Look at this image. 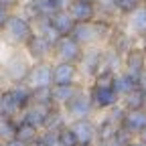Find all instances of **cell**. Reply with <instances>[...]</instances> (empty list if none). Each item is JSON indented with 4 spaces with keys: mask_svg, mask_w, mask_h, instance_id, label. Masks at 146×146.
Segmentation results:
<instances>
[{
    "mask_svg": "<svg viewBox=\"0 0 146 146\" xmlns=\"http://www.w3.org/2000/svg\"><path fill=\"white\" fill-rule=\"evenodd\" d=\"M2 35H4L6 43L16 45V47H25L27 41L35 35V29H33V23L25 14L12 12L10 18H8V23H6V27L2 29Z\"/></svg>",
    "mask_w": 146,
    "mask_h": 146,
    "instance_id": "1",
    "label": "cell"
},
{
    "mask_svg": "<svg viewBox=\"0 0 146 146\" xmlns=\"http://www.w3.org/2000/svg\"><path fill=\"white\" fill-rule=\"evenodd\" d=\"M83 55H85V47L79 45L71 35L67 36H59L53 45V57L57 61H63V63H75L79 65L83 61Z\"/></svg>",
    "mask_w": 146,
    "mask_h": 146,
    "instance_id": "2",
    "label": "cell"
},
{
    "mask_svg": "<svg viewBox=\"0 0 146 146\" xmlns=\"http://www.w3.org/2000/svg\"><path fill=\"white\" fill-rule=\"evenodd\" d=\"M29 69H31L29 57L18 55V53H12L10 57L4 61V65H2V73H4V77L8 79V85L25 83L27 75H29Z\"/></svg>",
    "mask_w": 146,
    "mask_h": 146,
    "instance_id": "3",
    "label": "cell"
},
{
    "mask_svg": "<svg viewBox=\"0 0 146 146\" xmlns=\"http://www.w3.org/2000/svg\"><path fill=\"white\" fill-rule=\"evenodd\" d=\"M31 89H41L53 85V65L49 61H35L29 69V75L25 81Z\"/></svg>",
    "mask_w": 146,
    "mask_h": 146,
    "instance_id": "4",
    "label": "cell"
},
{
    "mask_svg": "<svg viewBox=\"0 0 146 146\" xmlns=\"http://www.w3.org/2000/svg\"><path fill=\"white\" fill-rule=\"evenodd\" d=\"M63 108H65V112H67L73 120H85V118H89L91 112H94V104H91L89 91L79 89Z\"/></svg>",
    "mask_w": 146,
    "mask_h": 146,
    "instance_id": "5",
    "label": "cell"
},
{
    "mask_svg": "<svg viewBox=\"0 0 146 146\" xmlns=\"http://www.w3.org/2000/svg\"><path fill=\"white\" fill-rule=\"evenodd\" d=\"M89 98L91 104H94V110H110L122 102L120 94L114 87H96V85H89Z\"/></svg>",
    "mask_w": 146,
    "mask_h": 146,
    "instance_id": "6",
    "label": "cell"
},
{
    "mask_svg": "<svg viewBox=\"0 0 146 146\" xmlns=\"http://www.w3.org/2000/svg\"><path fill=\"white\" fill-rule=\"evenodd\" d=\"M53 41H49L47 36L39 35V33H35L31 39L27 41L25 45V51L29 55V59L33 61H47L49 55H53Z\"/></svg>",
    "mask_w": 146,
    "mask_h": 146,
    "instance_id": "7",
    "label": "cell"
},
{
    "mask_svg": "<svg viewBox=\"0 0 146 146\" xmlns=\"http://www.w3.org/2000/svg\"><path fill=\"white\" fill-rule=\"evenodd\" d=\"M79 83V65L75 63H53V85H77Z\"/></svg>",
    "mask_w": 146,
    "mask_h": 146,
    "instance_id": "8",
    "label": "cell"
},
{
    "mask_svg": "<svg viewBox=\"0 0 146 146\" xmlns=\"http://www.w3.org/2000/svg\"><path fill=\"white\" fill-rule=\"evenodd\" d=\"M69 126H71L73 134H75L79 146H94L96 144V140H98V128H96V124L91 122L89 118H85V120H73Z\"/></svg>",
    "mask_w": 146,
    "mask_h": 146,
    "instance_id": "9",
    "label": "cell"
},
{
    "mask_svg": "<svg viewBox=\"0 0 146 146\" xmlns=\"http://www.w3.org/2000/svg\"><path fill=\"white\" fill-rule=\"evenodd\" d=\"M67 10H69V14L73 16V21H75L77 25L94 23L98 18V6L89 4V2H83V0H71V2L67 4Z\"/></svg>",
    "mask_w": 146,
    "mask_h": 146,
    "instance_id": "10",
    "label": "cell"
},
{
    "mask_svg": "<svg viewBox=\"0 0 146 146\" xmlns=\"http://www.w3.org/2000/svg\"><path fill=\"white\" fill-rule=\"evenodd\" d=\"M144 67H146V51L142 47H132L124 57V71L130 73L132 77L140 79Z\"/></svg>",
    "mask_w": 146,
    "mask_h": 146,
    "instance_id": "11",
    "label": "cell"
},
{
    "mask_svg": "<svg viewBox=\"0 0 146 146\" xmlns=\"http://www.w3.org/2000/svg\"><path fill=\"white\" fill-rule=\"evenodd\" d=\"M57 108V106H55ZM53 108H47V106H39V104H31L25 112L18 116V120H25L33 126H36L39 130H45L47 126V120H49V114H51Z\"/></svg>",
    "mask_w": 146,
    "mask_h": 146,
    "instance_id": "12",
    "label": "cell"
},
{
    "mask_svg": "<svg viewBox=\"0 0 146 146\" xmlns=\"http://www.w3.org/2000/svg\"><path fill=\"white\" fill-rule=\"evenodd\" d=\"M49 25H51V29L57 33L59 36H67V35H71L73 33V29H75V21H73V16L69 14V10L67 8H61V10H57L53 16H49Z\"/></svg>",
    "mask_w": 146,
    "mask_h": 146,
    "instance_id": "13",
    "label": "cell"
},
{
    "mask_svg": "<svg viewBox=\"0 0 146 146\" xmlns=\"http://www.w3.org/2000/svg\"><path fill=\"white\" fill-rule=\"evenodd\" d=\"M122 128H126L132 136L140 134L146 128V110L144 108H136V110H126L124 118H122Z\"/></svg>",
    "mask_w": 146,
    "mask_h": 146,
    "instance_id": "14",
    "label": "cell"
},
{
    "mask_svg": "<svg viewBox=\"0 0 146 146\" xmlns=\"http://www.w3.org/2000/svg\"><path fill=\"white\" fill-rule=\"evenodd\" d=\"M21 114H23V108L18 106L16 98L12 96V89L10 87L0 89V116H2V118H14V120H18Z\"/></svg>",
    "mask_w": 146,
    "mask_h": 146,
    "instance_id": "15",
    "label": "cell"
},
{
    "mask_svg": "<svg viewBox=\"0 0 146 146\" xmlns=\"http://www.w3.org/2000/svg\"><path fill=\"white\" fill-rule=\"evenodd\" d=\"M126 25L128 33H132L136 36H146V6H138L134 12L126 16Z\"/></svg>",
    "mask_w": 146,
    "mask_h": 146,
    "instance_id": "16",
    "label": "cell"
},
{
    "mask_svg": "<svg viewBox=\"0 0 146 146\" xmlns=\"http://www.w3.org/2000/svg\"><path fill=\"white\" fill-rule=\"evenodd\" d=\"M130 45H132L130 33L122 31V29H114L112 36H110V49H112L116 55H120V57H126V53L132 49Z\"/></svg>",
    "mask_w": 146,
    "mask_h": 146,
    "instance_id": "17",
    "label": "cell"
},
{
    "mask_svg": "<svg viewBox=\"0 0 146 146\" xmlns=\"http://www.w3.org/2000/svg\"><path fill=\"white\" fill-rule=\"evenodd\" d=\"M39 136H41V130L36 126H33V124H29L25 120L16 122V136H14L16 140H21V142H25L29 146H35L36 140H39Z\"/></svg>",
    "mask_w": 146,
    "mask_h": 146,
    "instance_id": "18",
    "label": "cell"
},
{
    "mask_svg": "<svg viewBox=\"0 0 146 146\" xmlns=\"http://www.w3.org/2000/svg\"><path fill=\"white\" fill-rule=\"evenodd\" d=\"M81 89V85H51V96H53V104L55 106H65L73 96Z\"/></svg>",
    "mask_w": 146,
    "mask_h": 146,
    "instance_id": "19",
    "label": "cell"
},
{
    "mask_svg": "<svg viewBox=\"0 0 146 146\" xmlns=\"http://www.w3.org/2000/svg\"><path fill=\"white\" fill-rule=\"evenodd\" d=\"M138 87H140V85H138V79H136V77H132L130 73H126V71L116 73L114 89L120 94V98H124L126 94H130V91H134V89H138Z\"/></svg>",
    "mask_w": 146,
    "mask_h": 146,
    "instance_id": "20",
    "label": "cell"
},
{
    "mask_svg": "<svg viewBox=\"0 0 146 146\" xmlns=\"http://www.w3.org/2000/svg\"><path fill=\"white\" fill-rule=\"evenodd\" d=\"M144 100H146V94L138 87L134 91H130V94H126L122 98V106L124 110H136V108H144Z\"/></svg>",
    "mask_w": 146,
    "mask_h": 146,
    "instance_id": "21",
    "label": "cell"
},
{
    "mask_svg": "<svg viewBox=\"0 0 146 146\" xmlns=\"http://www.w3.org/2000/svg\"><path fill=\"white\" fill-rule=\"evenodd\" d=\"M16 122L14 118H2L0 116V142H10L16 136Z\"/></svg>",
    "mask_w": 146,
    "mask_h": 146,
    "instance_id": "22",
    "label": "cell"
},
{
    "mask_svg": "<svg viewBox=\"0 0 146 146\" xmlns=\"http://www.w3.org/2000/svg\"><path fill=\"white\" fill-rule=\"evenodd\" d=\"M116 2V12L120 16H128L130 12H134L138 6L144 4V0H114Z\"/></svg>",
    "mask_w": 146,
    "mask_h": 146,
    "instance_id": "23",
    "label": "cell"
},
{
    "mask_svg": "<svg viewBox=\"0 0 146 146\" xmlns=\"http://www.w3.org/2000/svg\"><path fill=\"white\" fill-rule=\"evenodd\" d=\"M36 146H59V130H41Z\"/></svg>",
    "mask_w": 146,
    "mask_h": 146,
    "instance_id": "24",
    "label": "cell"
},
{
    "mask_svg": "<svg viewBox=\"0 0 146 146\" xmlns=\"http://www.w3.org/2000/svg\"><path fill=\"white\" fill-rule=\"evenodd\" d=\"M59 146H79L77 144V138H75V134H73V130H71L69 124L63 126L61 130H59Z\"/></svg>",
    "mask_w": 146,
    "mask_h": 146,
    "instance_id": "25",
    "label": "cell"
},
{
    "mask_svg": "<svg viewBox=\"0 0 146 146\" xmlns=\"http://www.w3.org/2000/svg\"><path fill=\"white\" fill-rule=\"evenodd\" d=\"M10 10H6L4 6H0V33H2V29L6 27V23H8V18H10Z\"/></svg>",
    "mask_w": 146,
    "mask_h": 146,
    "instance_id": "26",
    "label": "cell"
},
{
    "mask_svg": "<svg viewBox=\"0 0 146 146\" xmlns=\"http://www.w3.org/2000/svg\"><path fill=\"white\" fill-rule=\"evenodd\" d=\"M23 0H0V6H4L6 10H16L18 6H21Z\"/></svg>",
    "mask_w": 146,
    "mask_h": 146,
    "instance_id": "27",
    "label": "cell"
},
{
    "mask_svg": "<svg viewBox=\"0 0 146 146\" xmlns=\"http://www.w3.org/2000/svg\"><path fill=\"white\" fill-rule=\"evenodd\" d=\"M138 85H140V89L146 94V67H144V71H142V75H140V79H138Z\"/></svg>",
    "mask_w": 146,
    "mask_h": 146,
    "instance_id": "28",
    "label": "cell"
},
{
    "mask_svg": "<svg viewBox=\"0 0 146 146\" xmlns=\"http://www.w3.org/2000/svg\"><path fill=\"white\" fill-rule=\"evenodd\" d=\"M4 144H6V146H29V144H25V142H21V140H16V138L10 140V142H4Z\"/></svg>",
    "mask_w": 146,
    "mask_h": 146,
    "instance_id": "29",
    "label": "cell"
},
{
    "mask_svg": "<svg viewBox=\"0 0 146 146\" xmlns=\"http://www.w3.org/2000/svg\"><path fill=\"white\" fill-rule=\"evenodd\" d=\"M128 146H146V144H144V142H142V140L138 138V140H132V142L128 144Z\"/></svg>",
    "mask_w": 146,
    "mask_h": 146,
    "instance_id": "30",
    "label": "cell"
},
{
    "mask_svg": "<svg viewBox=\"0 0 146 146\" xmlns=\"http://www.w3.org/2000/svg\"><path fill=\"white\" fill-rule=\"evenodd\" d=\"M138 136H140V140H142V142L146 144V128H144V130H142V132H140Z\"/></svg>",
    "mask_w": 146,
    "mask_h": 146,
    "instance_id": "31",
    "label": "cell"
},
{
    "mask_svg": "<svg viewBox=\"0 0 146 146\" xmlns=\"http://www.w3.org/2000/svg\"><path fill=\"white\" fill-rule=\"evenodd\" d=\"M98 146H118V144H114V142H102V144H98Z\"/></svg>",
    "mask_w": 146,
    "mask_h": 146,
    "instance_id": "32",
    "label": "cell"
},
{
    "mask_svg": "<svg viewBox=\"0 0 146 146\" xmlns=\"http://www.w3.org/2000/svg\"><path fill=\"white\" fill-rule=\"evenodd\" d=\"M83 2H89V4H96V6H98V4H100V0H83Z\"/></svg>",
    "mask_w": 146,
    "mask_h": 146,
    "instance_id": "33",
    "label": "cell"
},
{
    "mask_svg": "<svg viewBox=\"0 0 146 146\" xmlns=\"http://www.w3.org/2000/svg\"><path fill=\"white\" fill-rule=\"evenodd\" d=\"M0 146H6V144H4V142H0Z\"/></svg>",
    "mask_w": 146,
    "mask_h": 146,
    "instance_id": "34",
    "label": "cell"
},
{
    "mask_svg": "<svg viewBox=\"0 0 146 146\" xmlns=\"http://www.w3.org/2000/svg\"><path fill=\"white\" fill-rule=\"evenodd\" d=\"M144 110H146V100H144Z\"/></svg>",
    "mask_w": 146,
    "mask_h": 146,
    "instance_id": "35",
    "label": "cell"
},
{
    "mask_svg": "<svg viewBox=\"0 0 146 146\" xmlns=\"http://www.w3.org/2000/svg\"><path fill=\"white\" fill-rule=\"evenodd\" d=\"M0 89H2V87H0Z\"/></svg>",
    "mask_w": 146,
    "mask_h": 146,
    "instance_id": "36",
    "label": "cell"
},
{
    "mask_svg": "<svg viewBox=\"0 0 146 146\" xmlns=\"http://www.w3.org/2000/svg\"><path fill=\"white\" fill-rule=\"evenodd\" d=\"M35 146H36V144H35Z\"/></svg>",
    "mask_w": 146,
    "mask_h": 146,
    "instance_id": "37",
    "label": "cell"
}]
</instances>
